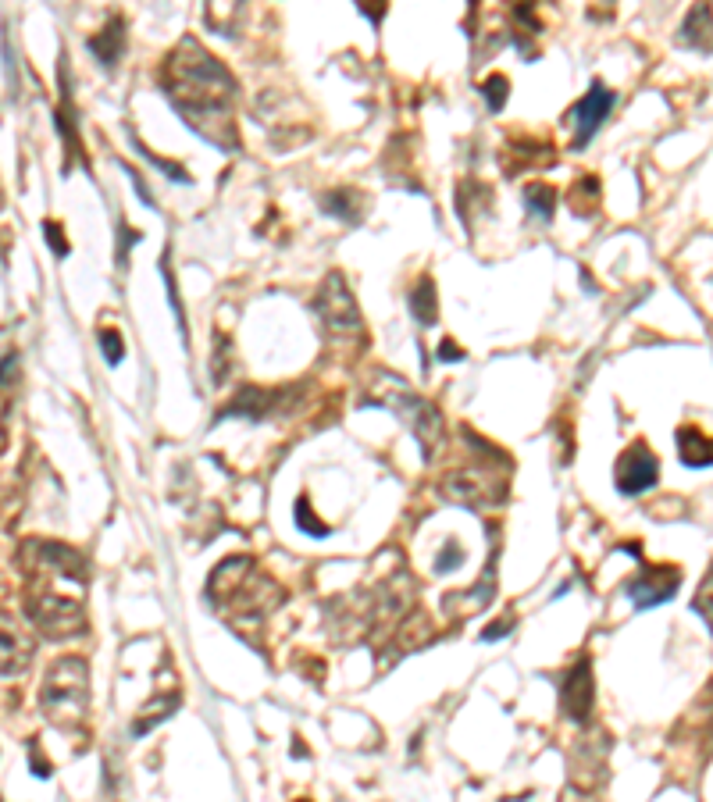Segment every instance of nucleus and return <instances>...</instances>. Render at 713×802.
Masks as SVG:
<instances>
[{
	"label": "nucleus",
	"instance_id": "nucleus-1",
	"mask_svg": "<svg viewBox=\"0 0 713 802\" xmlns=\"http://www.w3.org/2000/svg\"><path fill=\"white\" fill-rule=\"evenodd\" d=\"M164 93L172 97V104L179 107V115L186 118L193 129L204 136V122H229L225 111L236 100V79L229 75V68L218 58H211L204 47H200L193 36L179 43V47L168 54L161 72Z\"/></svg>",
	"mask_w": 713,
	"mask_h": 802
},
{
	"label": "nucleus",
	"instance_id": "nucleus-2",
	"mask_svg": "<svg viewBox=\"0 0 713 802\" xmlns=\"http://www.w3.org/2000/svg\"><path fill=\"white\" fill-rule=\"evenodd\" d=\"M86 703H90V692H86V663H82V656H61V660L50 667L47 681H43L40 706L50 713V721L68 728V724L82 721Z\"/></svg>",
	"mask_w": 713,
	"mask_h": 802
},
{
	"label": "nucleus",
	"instance_id": "nucleus-3",
	"mask_svg": "<svg viewBox=\"0 0 713 802\" xmlns=\"http://www.w3.org/2000/svg\"><path fill=\"white\" fill-rule=\"evenodd\" d=\"M314 314H318L332 332H353V328H361V307H357L353 289L346 286V279L339 271H332V275L321 282L318 296H314Z\"/></svg>",
	"mask_w": 713,
	"mask_h": 802
},
{
	"label": "nucleus",
	"instance_id": "nucleus-4",
	"mask_svg": "<svg viewBox=\"0 0 713 802\" xmlns=\"http://www.w3.org/2000/svg\"><path fill=\"white\" fill-rule=\"evenodd\" d=\"M389 407H393L396 414H400V418L414 428V439H418V446H421V457L432 460L435 453H439V446H443V439H446L443 414L435 410V403L421 400V396H393V400H389Z\"/></svg>",
	"mask_w": 713,
	"mask_h": 802
},
{
	"label": "nucleus",
	"instance_id": "nucleus-5",
	"mask_svg": "<svg viewBox=\"0 0 713 802\" xmlns=\"http://www.w3.org/2000/svg\"><path fill=\"white\" fill-rule=\"evenodd\" d=\"M660 478V464H656L653 450L646 442H632L628 450L617 457L614 467V482L624 496H639V492H649Z\"/></svg>",
	"mask_w": 713,
	"mask_h": 802
},
{
	"label": "nucleus",
	"instance_id": "nucleus-6",
	"mask_svg": "<svg viewBox=\"0 0 713 802\" xmlns=\"http://www.w3.org/2000/svg\"><path fill=\"white\" fill-rule=\"evenodd\" d=\"M439 492L446 500L464 503V507H485V503H500L503 500V485L492 475L471 467V471H453L439 482Z\"/></svg>",
	"mask_w": 713,
	"mask_h": 802
},
{
	"label": "nucleus",
	"instance_id": "nucleus-7",
	"mask_svg": "<svg viewBox=\"0 0 713 802\" xmlns=\"http://www.w3.org/2000/svg\"><path fill=\"white\" fill-rule=\"evenodd\" d=\"M614 104H617V93L614 90H607L603 82H592L589 90H585V97L574 104V111H571V122L578 125V136H574V150H582L585 143L592 140L599 132V125L607 122L610 118V111H614Z\"/></svg>",
	"mask_w": 713,
	"mask_h": 802
},
{
	"label": "nucleus",
	"instance_id": "nucleus-8",
	"mask_svg": "<svg viewBox=\"0 0 713 802\" xmlns=\"http://www.w3.org/2000/svg\"><path fill=\"white\" fill-rule=\"evenodd\" d=\"M681 589V574L678 567H646L639 578L624 585L628 599L635 603V610H653V606L674 599V592Z\"/></svg>",
	"mask_w": 713,
	"mask_h": 802
},
{
	"label": "nucleus",
	"instance_id": "nucleus-9",
	"mask_svg": "<svg viewBox=\"0 0 713 802\" xmlns=\"http://www.w3.org/2000/svg\"><path fill=\"white\" fill-rule=\"evenodd\" d=\"M560 710H564V717H571L574 724H582L592 713V663H589V656H582V660L567 671L564 685H560Z\"/></svg>",
	"mask_w": 713,
	"mask_h": 802
},
{
	"label": "nucleus",
	"instance_id": "nucleus-10",
	"mask_svg": "<svg viewBox=\"0 0 713 802\" xmlns=\"http://www.w3.org/2000/svg\"><path fill=\"white\" fill-rule=\"evenodd\" d=\"M90 50L97 54V61L104 68H115L125 54V18L122 15L107 18L104 29L97 36H90Z\"/></svg>",
	"mask_w": 713,
	"mask_h": 802
},
{
	"label": "nucleus",
	"instance_id": "nucleus-11",
	"mask_svg": "<svg viewBox=\"0 0 713 802\" xmlns=\"http://www.w3.org/2000/svg\"><path fill=\"white\" fill-rule=\"evenodd\" d=\"M321 211L339 218L343 225H361L364 221V193H357V189H350V186L332 189V193L321 197Z\"/></svg>",
	"mask_w": 713,
	"mask_h": 802
},
{
	"label": "nucleus",
	"instance_id": "nucleus-12",
	"mask_svg": "<svg viewBox=\"0 0 713 802\" xmlns=\"http://www.w3.org/2000/svg\"><path fill=\"white\" fill-rule=\"evenodd\" d=\"M678 453L685 467H710L713 464V439L699 428H678Z\"/></svg>",
	"mask_w": 713,
	"mask_h": 802
},
{
	"label": "nucleus",
	"instance_id": "nucleus-13",
	"mask_svg": "<svg viewBox=\"0 0 713 802\" xmlns=\"http://www.w3.org/2000/svg\"><path fill=\"white\" fill-rule=\"evenodd\" d=\"M681 43H689V47H699L703 54L713 50V8L699 4V8L689 11V18L681 22Z\"/></svg>",
	"mask_w": 713,
	"mask_h": 802
},
{
	"label": "nucleus",
	"instance_id": "nucleus-14",
	"mask_svg": "<svg viewBox=\"0 0 713 802\" xmlns=\"http://www.w3.org/2000/svg\"><path fill=\"white\" fill-rule=\"evenodd\" d=\"M410 314L418 318L421 328H432L439 318V296H435V282L428 275L410 286Z\"/></svg>",
	"mask_w": 713,
	"mask_h": 802
},
{
	"label": "nucleus",
	"instance_id": "nucleus-15",
	"mask_svg": "<svg viewBox=\"0 0 713 802\" xmlns=\"http://www.w3.org/2000/svg\"><path fill=\"white\" fill-rule=\"evenodd\" d=\"M525 207L539 221H550L557 214V189L546 186V182H528L525 186Z\"/></svg>",
	"mask_w": 713,
	"mask_h": 802
},
{
	"label": "nucleus",
	"instance_id": "nucleus-16",
	"mask_svg": "<svg viewBox=\"0 0 713 802\" xmlns=\"http://www.w3.org/2000/svg\"><path fill=\"white\" fill-rule=\"evenodd\" d=\"M482 97L485 104H489L492 115H500L503 107H507V97H510V79L503 72H492L489 79L482 82Z\"/></svg>",
	"mask_w": 713,
	"mask_h": 802
},
{
	"label": "nucleus",
	"instance_id": "nucleus-17",
	"mask_svg": "<svg viewBox=\"0 0 713 802\" xmlns=\"http://www.w3.org/2000/svg\"><path fill=\"white\" fill-rule=\"evenodd\" d=\"M296 528H300V532H307L311 539H325V535L332 532L328 524L318 521V514L311 510V500H307V496H300V500H296Z\"/></svg>",
	"mask_w": 713,
	"mask_h": 802
},
{
	"label": "nucleus",
	"instance_id": "nucleus-18",
	"mask_svg": "<svg viewBox=\"0 0 713 802\" xmlns=\"http://www.w3.org/2000/svg\"><path fill=\"white\" fill-rule=\"evenodd\" d=\"M97 343H100V353H104V361L111 364V368H118V364L125 361V343H122V332H118V328H100Z\"/></svg>",
	"mask_w": 713,
	"mask_h": 802
},
{
	"label": "nucleus",
	"instance_id": "nucleus-19",
	"mask_svg": "<svg viewBox=\"0 0 713 802\" xmlns=\"http://www.w3.org/2000/svg\"><path fill=\"white\" fill-rule=\"evenodd\" d=\"M132 143H136V150H140V154L147 157V161L154 164V168H161V172L168 175V179H172V182H189V172H186V168H182V164H175V161H164V157L150 154V150L143 147V143L136 140V136H132Z\"/></svg>",
	"mask_w": 713,
	"mask_h": 802
},
{
	"label": "nucleus",
	"instance_id": "nucleus-20",
	"mask_svg": "<svg viewBox=\"0 0 713 802\" xmlns=\"http://www.w3.org/2000/svg\"><path fill=\"white\" fill-rule=\"evenodd\" d=\"M460 564H464V549H460L457 542H446L439 560H435V574H453Z\"/></svg>",
	"mask_w": 713,
	"mask_h": 802
},
{
	"label": "nucleus",
	"instance_id": "nucleus-21",
	"mask_svg": "<svg viewBox=\"0 0 713 802\" xmlns=\"http://www.w3.org/2000/svg\"><path fill=\"white\" fill-rule=\"evenodd\" d=\"M692 610H696V614L703 617V621L710 624V631H713V571H710V578L703 582V589L696 592V603H692Z\"/></svg>",
	"mask_w": 713,
	"mask_h": 802
},
{
	"label": "nucleus",
	"instance_id": "nucleus-22",
	"mask_svg": "<svg viewBox=\"0 0 713 802\" xmlns=\"http://www.w3.org/2000/svg\"><path fill=\"white\" fill-rule=\"evenodd\" d=\"M136 243H140V232L129 229V225H125V221H122V225H118V254H115V257H118V261H115L118 268H125V264H129V250H132V246H136Z\"/></svg>",
	"mask_w": 713,
	"mask_h": 802
},
{
	"label": "nucleus",
	"instance_id": "nucleus-23",
	"mask_svg": "<svg viewBox=\"0 0 713 802\" xmlns=\"http://www.w3.org/2000/svg\"><path fill=\"white\" fill-rule=\"evenodd\" d=\"M161 275H164V289H168V303H172V311H175V318H179V328H182V336H186V325H182V303H179V286H175V275H172V268H168V261L161 264Z\"/></svg>",
	"mask_w": 713,
	"mask_h": 802
},
{
	"label": "nucleus",
	"instance_id": "nucleus-24",
	"mask_svg": "<svg viewBox=\"0 0 713 802\" xmlns=\"http://www.w3.org/2000/svg\"><path fill=\"white\" fill-rule=\"evenodd\" d=\"M61 225L58 221H43V236H47V243H50V250H54V257H68V250H72V246L65 243V236H61Z\"/></svg>",
	"mask_w": 713,
	"mask_h": 802
},
{
	"label": "nucleus",
	"instance_id": "nucleus-25",
	"mask_svg": "<svg viewBox=\"0 0 713 802\" xmlns=\"http://www.w3.org/2000/svg\"><path fill=\"white\" fill-rule=\"evenodd\" d=\"M4 86H8V104L18 97V79H15V54H11V40L4 36Z\"/></svg>",
	"mask_w": 713,
	"mask_h": 802
},
{
	"label": "nucleus",
	"instance_id": "nucleus-26",
	"mask_svg": "<svg viewBox=\"0 0 713 802\" xmlns=\"http://www.w3.org/2000/svg\"><path fill=\"white\" fill-rule=\"evenodd\" d=\"M435 357H439L443 364H457V361H464V350H457V343H453V339H443V343H439V350H435Z\"/></svg>",
	"mask_w": 713,
	"mask_h": 802
},
{
	"label": "nucleus",
	"instance_id": "nucleus-27",
	"mask_svg": "<svg viewBox=\"0 0 713 802\" xmlns=\"http://www.w3.org/2000/svg\"><path fill=\"white\" fill-rule=\"evenodd\" d=\"M510 635V621H496L482 631V642H496V639H507Z\"/></svg>",
	"mask_w": 713,
	"mask_h": 802
},
{
	"label": "nucleus",
	"instance_id": "nucleus-28",
	"mask_svg": "<svg viewBox=\"0 0 713 802\" xmlns=\"http://www.w3.org/2000/svg\"><path fill=\"white\" fill-rule=\"evenodd\" d=\"M357 11H361V15H368L371 18V25H378L382 22V18H386V4H357Z\"/></svg>",
	"mask_w": 713,
	"mask_h": 802
},
{
	"label": "nucleus",
	"instance_id": "nucleus-29",
	"mask_svg": "<svg viewBox=\"0 0 713 802\" xmlns=\"http://www.w3.org/2000/svg\"><path fill=\"white\" fill-rule=\"evenodd\" d=\"M129 179H132V186H136V193H140V200L147 207H154V200H150V193H147V186H143V179H140V172H132L129 168Z\"/></svg>",
	"mask_w": 713,
	"mask_h": 802
},
{
	"label": "nucleus",
	"instance_id": "nucleus-30",
	"mask_svg": "<svg viewBox=\"0 0 713 802\" xmlns=\"http://www.w3.org/2000/svg\"><path fill=\"white\" fill-rule=\"evenodd\" d=\"M296 802H307V799H296Z\"/></svg>",
	"mask_w": 713,
	"mask_h": 802
}]
</instances>
